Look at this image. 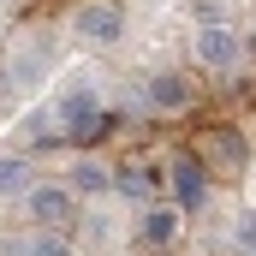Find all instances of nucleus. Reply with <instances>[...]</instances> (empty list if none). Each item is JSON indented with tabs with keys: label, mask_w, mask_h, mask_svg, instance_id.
Instances as JSON below:
<instances>
[{
	"label": "nucleus",
	"mask_w": 256,
	"mask_h": 256,
	"mask_svg": "<svg viewBox=\"0 0 256 256\" xmlns=\"http://www.w3.org/2000/svg\"><path fill=\"white\" fill-rule=\"evenodd\" d=\"M54 126H60L72 143H96V137H108L114 120H108V108L96 102V90H90V84H72L60 102H54Z\"/></svg>",
	"instance_id": "1"
},
{
	"label": "nucleus",
	"mask_w": 256,
	"mask_h": 256,
	"mask_svg": "<svg viewBox=\"0 0 256 256\" xmlns=\"http://www.w3.org/2000/svg\"><path fill=\"white\" fill-rule=\"evenodd\" d=\"M72 36L90 42V48H114V42L126 36V12H120L114 0H84V6L72 12Z\"/></svg>",
	"instance_id": "2"
},
{
	"label": "nucleus",
	"mask_w": 256,
	"mask_h": 256,
	"mask_svg": "<svg viewBox=\"0 0 256 256\" xmlns=\"http://www.w3.org/2000/svg\"><path fill=\"white\" fill-rule=\"evenodd\" d=\"M185 238V208L179 202H143V214H137V244L149 256H161V250H173Z\"/></svg>",
	"instance_id": "3"
},
{
	"label": "nucleus",
	"mask_w": 256,
	"mask_h": 256,
	"mask_svg": "<svg viewBox=\"0 0 256 256\" xmlns=\"http://www.w3.org/2000/svg\"><path fill=\"white\" fill-rule=\"evenodd\" d=\"M24 208H30L36 226H48V232H72V220H78V191H72L66 179H60V185H30Z\"/></svg>",
	"instance_id": "4"
},
{
	"label": "nucleus",
	"mask_w": 256,
	"mask_h": 256,
	"mask_svg": "<svg viewBox=\"0 0 256 256\" xmlns=\"http://www.w3.org/2000/svg\"><path fill=\"white\" fill-rule=\"evenodd\" d=\"M167 185H173V202L185 208V214H196V208H208V161L202 155H173L167 161Z\"/></svg>",
	"instance_id": "5"
},
{
	"label": "nucleus",
	"mask_w": 256,
	"mask_h": 256,
	"mask_svg": "<svg viewBox=\"0 0 256 256\" xmlns=\"http://www.w3.org/2000/svg\"><path fill=\"white\" fill-rule=\"evenodd\" d=\"M196 66H208V72H238V60H244V42H238V30H226V24H202L191 42Z\"/></svg>",
	"instance_id": "6"
},
{
	"label": "nucleus",
	"mask_w": 256,
	"mask_h": 256,
	"mask_svg": "<svg viewBox=\"0 0 256 256\" xmlns=\"http://www.w3.org/2000/svg\"><path fill=\"white\" fill-rule=\"evenodd\" d=\"M167 185V167H155V161H114V191L131 196V202H155Z\"/></svg>",
	"instance_id": "7"
},
{
	"label": "nucleus",
	"mask_w": 256,
	"mask_h": 256,
	"mask_svg": "<svg viewBox=\"0 0 256 256\" xmlns=\"http://www.w3.org/2000/svg\"><path fill=\"white\" fill-rule=\"evenodd\" d=\"M143 96H149L155 114H185V108H191V84H185L179 72H155V78L143 84Z\"/></svg>",
	"instance_id": "8"
},
{
	"label": "nucleus",
	"mask_w": 256,
	"mask_h": 256,
	"mask_svg": "<svg viewBox=\"0 0 256 256\" xmlns=\"http://www.w3.org/2000/svg\"><path fill=\"white\" fill-rule=\"evenodd\" d=\"M66 185H72L78 196H108L114 191V167L96 161V155H78V161L66 167Z\"/></svg>",
	"instance_id": "9"
},
{
	"label": "nucleus",
	"mask_w": 256,
	"mask_h": 256,
	"mask_svg": "<svg viewBox=\"0 0 256 256\" xmlns=\"http://www.w3.org/2000/svg\"><path fill=\"white\" fill-rule=\"evenodd\" d=\"M250 161V143H244V131H232V126H220V131H208V167H244Z\"/></svg>",
	"instance_id": "10"
},
{
	"label": "nucleus",
	"mask_w": 256,
	"mask_h": 256,
	"mask_svg": "<svg viewBox=\"0 0 256 256\" xmlns=\"http://www.w3.org/2000/svg\"><path fill=\"white\" fill-rule=\"evenodd\" d=\"M36 185V167H30V155H0V202H18V196H30Z\"/></svg>",
	"instance_id": "11"
},
{
	"label": "nucleus",
	"mask_w": 256,
	"mask_h": 256,
	"mask_svg": "<svg viewBox=\"0 0 256 256\" xmlns=\"http://www.w3.org/2000/svg\"><path fill=\"white\" fill-rule=\"evenodd\" d=\"M18 256H78V250H72V238H66V232L36 226V238H24V244H18Z\"/></svg>",
	"instance_id": "12"
},
{
	"label": "nucleus",
	"mask_w": 256,
	"mask_h": 256,
	"mask_svg": "<svg viewBox=\"0 0 256 256\" xmlns=\"http://www.w3.org/2000/svg\"><path fill=\"white\" fill-rule=\"evenodd\" d=\"M232 244H238L244 256L256 250V214H238V226H232Z\"/></svg>",
	"instance_id": "13"
},
{
	"label": "nucleus",
	"mask_w": 256,
	"mask_h": 256,
	"mask_svg": "<svg viewBox=\"0 0 256 256\" xmlns=\"http://www.w3.org/2000/svg\"><path fill=\"white\" fill-rule=\"evenodd\" d=\"M0 96H12V78H6V72H0Z\"/></svg>",
	"instance_id": "14"
}]
</instances>
